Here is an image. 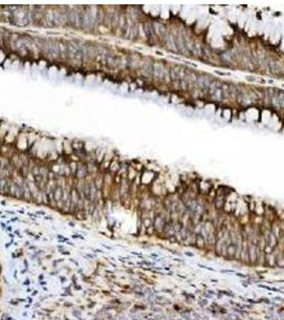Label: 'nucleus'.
Returning a JSON list of instances; mask_svg holds the SVG:
<instances>
[{"instance_id":"obj_1","label":"nucleus","mask_w":284,"mask_h":320,"mask_svg":"<svg viewBox=\"0 0 284 320\" xmlns=\"http://www.w3.org/2000/svg\"><path fill=\"white\" fill-rule=\"evenodd\" d=\"M44 23L46 26H54V12L52 11H48L45 13L44 15Z\"/></svg>"},{"instance_id":"obj_2","label":"nucleus","mask_w":284,"mask_h":320,"mask_svg":"<svg viewBox=\"0 0 284 320\" xmlns=\"http://www.w3.org/2000/svg\"><path fill=\"white\" fill-rule=\"evenodd\" d=\"M256 248L254 246H251V248L249 249V257H250V260L252 262H255L256 259H257V256H259V252H255Z\"/></svg>"},{"instance_id":"obj_3","label":"nucleus","mask_w":284,"mask_h":320,"mask_svg":"<svg viewBox=\"0 0 284 320\" xmlns=\"http://www.w3.org/2000/svg\"><path fill=\"white\" fill-rule=\"evenodd\" d=\"M75 174H76L77 178H79V179L80 178H83L86 175H87V169H86L83 165H79V167L77 168V171Z\"/></svg>"},{"instance_id":"obj_4","label":"nucleus","mask_w":284,"mask_h":320,"mask_svg":"<svg viewBox=\"0 0 284 320\" xmlns=\"http://www.w3.org/2000/svg\"><path fill=\"white\" fill-rule=\"evenodd\" d=\"M276 260H277V257L274 256V254H267L266 255V262L269 265V266H274L276 265Z\"/></svg>"},{"instance_id":"obj_5","label":"nucleus","mask_w":284,"mask_h":320,"mask_svg":"<svg viewBox=\"0 0 284 320\" xmlns=\"http://www.w3.org/2000/svg\"><path fill=\"white\" fill-rule=\"evenodd\" d=\"M55 198H56L57 201H59V200H61L62 196H63V191H62V188L61 187H57L56 189H55Z\"/></svg>"},{"instance_id":"obj_6","label":"nucleus","mask_w":284,"mask_h":320,"mask_svg":"<svg viewBox=\"0 0 284 320\" xmlns=\"http://www.w3.org/2000/svg\"><path fill=\"white\" fill-rule=\"evenodd\" d=\"M226 252H228V254L230 255V256H234L236 253V246L235 244H231V246H229L228 250H226Z\"/></svg>"},{"instance_id":"obj_7","label":"nucleus","mask_w":284,"mask_h":320,"mask_svg":"<svg viewBox=\"0 0 284 320\" xmlns=\"http://www.w3.org/2000/svg\"><path fill=\"white\" fill-rule=\"evenodd\" d=\"M276 264L278 265L279 267H281V268H283L284 267V255H279V256L277 257V260H276Z\"/></svg>"},{"instance_id":"obj_8","label":"nucleus","mask_w":284,"mask_h":320,"mask_svg":"<svg viewBox=\"0 0 284 320\" xmlns=\"http://www.w3.org/2000/svg\"><path fill=\"white\" fill-rule=\"evenodd\" d=\"M69 168H71V173H72V174H74V173H76L77 168H78V167H77V164L75 162H72L71 164H69Z\"/></svg>"}]
</instances>
